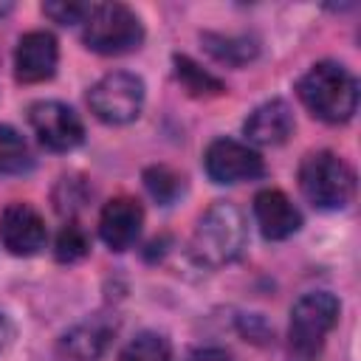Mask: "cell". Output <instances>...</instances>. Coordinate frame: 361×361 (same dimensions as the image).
I'll return each mask as SVG.
<instances>
[{"mask_svg": "<svg viewBox=\"0 0 361 361\" xmlns=\"http://www.w3.org/2000/svg\"><path fill=\"white\" fill-rule=\"evenodd\" d=\"M302 104L327 124H341L353 118L358 107V82L338 62H316L296 85Z\"/></svg>", "mask_w": 361, "mask_h": 361, "instance_id": "cell-1", "label": "cell"}, {"mask_svg": "<svg viewBox=\"0 0 361 361\" xmlns=\"http://www.w3.org/2000/svg\"><path fill=\"white\" fill-rule=\"evenodd\" d=\"M245 243H248L245 214L228 200H217L214 206H209L200 214L192 234L195 257L209 268L234 262L243 254Z\"/></svg>", "mask_w": 361, "mask_h": 361, "instance_id": "cell-2", "label": "cell"}, {"mask_svg": "<svg viewBox=\"0 0 361 361\" xmlns=\"http://www.w3.org/2000/svg\"><path fill=\"white\" fill-rule=\"evenodd\" d=\"M338 299L327 290L305 293L290 307L288 324V358L290 361H316L324 350L327 333L338 322Z\"/></svg>", "mask_w": 361, "mask_h": 361, "instance_id": "cell-3", "label": "cell"}, {"mask_svg": "<svg viewBox=\"0 0 361 361\" xmlns=\"http://www.w3.org/2000/svg\"><path fill=\"white\" fill-rule=\"evenodd\" d=\"M82 42L104 56L130 54L144 42V25L138 14L124 3H96L85 17Z\"/></svg>", "mask_w": 361, "mask_h": 361, "instance_id": "cell-4", "label": "cell"}, {"mask_svg": "<svg viewBox=\"0 0 361 361\" xmlns=\"http://www.w3.org/2000/svg\"><path fill=\"white\" fill-rule=\"evenodd\" d=\"M299 189L316 209H341L355 192V175L344 158L319 149L299 164Z\"/></svg>", "mask_w": 361, "mask_h": 361, "instance_id": "cell-5", "label": "cell"}, {"mask_svg": "<svg viewBox=\"0 0 361 361\" xmlns=\"http://www.w3.org/2000/svg\"><path fill=\"white\" fill-rule=\"evenodd\" d=\"M87 104L90 113L104 124H130L144 107V82L135 73L113 71L90 87Z\"/></svg>", "mask_w": 361, "mask_h": 361, "instance_id": "cell-6", "label": "cell"}, {"mask_svg": "<svg viewBox=\"0 0 361 361\" xmlns=\"http://www.w3.org/2000/svg\"><path fill=\"white\" fill-rule=\"evenodd\" d=\"M28 124H31L34 135L39 138V144L54 152H68V149L79 147L85 138L82 118L73 113V107H68L65 102H56V99L34 102L28 107Z\"/></svg>", "mask_w": 361, "mask_h": 361, "instance_id": "cell-7", "label": "cell"}, {"mask_svg": "<svg viewBox=\"0 0 361 361\" xmlns=\"http://www.w3.org/2000/svg\"><path fill=\"white\" fill-rule=\"evenodd\" d=\"M203 166L214 183H243V180H254L265 172L262 158L248 144H240L234 138L212 141L206 147Z\"/></svg>", "mask_w": 361, "mask_h": 361, "instance_id": "cell-8", "label": "cell"}, {"mask_svg": "<svg viewBox=\"0 0 361 361\" xmlns=\"http://www.w3.org/2000/svg\"><path fill=\"white\" fill-rule=\"evenodd\" d=\"M48 240L45 220L28 203H8L0 212V243L14 257H34Z\"/></svg>", "mask_w": 361, "mask_h": 361, "instance_id": "cell-9", "label": "cell"}, {"mask_svg": "<svg viewBox=\"0 0 361 361\" xmlns=\"http://www.w3.org/2000/svg\"><path fill=\"white\" fill-rule=\"evenodd\" d=\"M59 45L51 31H28L20 37L14 51V76L23 85L45 82L56 73Z\"/></svg>", "mask_w": 361, "mask_h": 361, "instance_id": "cell-10", "label": "cell"}, {"mask_svg": "<svg viewBox=\"0 0 361 361\" xmlns=\"http://www.w3.org/2000/svg\"><path fill=\"white\" fill-rule=\"evenodd\" d=\"M116 333V322L107 316H87L73 324L56 344V355L62 361H96L104 355Z\"/></svg>", "mask_w": 361, "mask_h": 361, "instance_id": "cell-11", "label": "cell"}, {"mask_svg": "<svg viewBox=\"0 0 361 361\" xmlns=\"http://www.w3.org/2000/svg\"><path fill=\"white\" fill-rule=\"evenodd\" d=\"M141 226H144V212H141V203L135 197L121 195V197H113L102 206L99 234L113 251H127L138 240Z\"/></svg>", "mask_w": 361, "mask_h": 361, "instance_id": "cell-12", "label": "cell"}, {"mask_svg": "<svg viewBox=\"0 0 361 361\" xmlns=\"http://www.w3.org/2000/svg\"><path fill=\"white\" fill-rule=\"evenodd\" d=\"M254 217L265 240H285L299 231L302 214L279 189H262L254 197Z\"/></svg>", "mask_w": 361, "mask_h": 361, "instance_id": "cell-13", "label": "cell"}, {"mask_svg": "<svg viewBox=\"0 0 361 361\" xmlns=\"http://www.w3.org/2000/svg\"><path fill=\"white\" fill-rule=\"evenodd\" d=\"M248 141L259 144V147H276L282 144L290 133H293V113L288 107V102L282 99H271L265 104H259L243 124Z\"/></svg>", "mask_w": 361, "mask_h": 361, "instance_id": "cell-14", "label": "cell"}, {"mask_svg": "<svg viewBox=\"0 0 361 361\" xmlns=\"http://www.w3.org/2000/svg\"><path fill=\"white\" fill-rule=\"evenodd\" d=\"M203 45L209 54H214L220 62L243 65L257 56V42L248 37H231V34H203Z\"/></svg>", "mask_w": 361, "mask_h": 361, "instance_id": "cell-15", "label": "cell"}, {"mask_svg": "<svg viewBox=\"0 0 361 361\" xmlns=\"http://www.w3.org/2000/svg\"><path fill=\"white\" fill-rule=\"evenodd\" d=\"M175 76L178 82L192 93V96H220L226 87L217 76H212L209 71H203L197 62H192L189 56H175Z\"/></svg>", "mask_w": 361, "mask_h": 361, "instance_id": "cell-16", "label": "cell"}, {"mask_svg": "<svg viewBox=\"0 0 361 361\" xmlns=\"http://www.w3.org/2000/svg\"><path fill=\"white\" fill-rule=\"evenodd\" d=\"M118 361H172V347L161 333H138L118 355Z\"/></svg>", "mask_w": 361, "mask_h": 361, "instance_id": "cell-17", "label": "cell"}, {"mask_svg": "<svg viewBox=\"0 0 361 361\" xmlns=\"http://www.w3.org/2000/svg\"><path fill=\"white\" fill-rule=\"evenodd\" d=\"M31 166V152L25 138L8 127L0 124V172H23Z\"/></svg>", "mask_w": 361, "mask_h": 361, "instance_id": "cell-18", "label": "cell"}, {"mask_svg": "<svg viewBox=\"0 0 361 361\" xmlns=\"http://www.w3.org/2000/svg\"><path fill=\"white\" fill-rule=\"evenodd\" d=\"M144 183H147L149 195L164 206H169L183 192V178L178 172H172L169 166H149L144 172Z\"/></svg>", "mask_w": 361, "mask_h": 361, "instance_id": "cell-19", "label": "cell"}, {"mask_svg": "<svg viewBox=\"0 0 361 361\" xmlns=\"http://www.w3.org/2000/svg\"><path fill=\"white\" fill-rule=\"evenodd\" d=\"M87 248H90V240H87L85 228L76 220H68L56 234V248H54L56 259L59 262H76L87 254Z\"/></svg>", "mask_w": 361, "mask_h": 361, "instance_id": "cell-20", "label": "cell"}, {"mask_svg": "<svg viewBox=\"0 0 361 361\" xmlns=\"http://www.w3.org/2000/svg\"><path fill=\"white\" fill-rule=\"evenodd\" d=\"M42 11L54 20V23H62V25H71V23H85V17L90 14V6L87 3H42Z\"/></svg>", "mask_w": 361, "mask_h": 361, "instance_id": "cell-21", "label": "cell"}, {"mask_svg": "<svg viewBox=\"0 0 361 361\" xmlns=\"http://www.w3.org/2000/svg\"><path fill=\"white\" fill-rule=\"evenodd\" d=\"M186 361H234V355L223 347H197L195 353H189Z\"/></svg>", "mask_w": 361, "mask_h": 361, "instance_id": "cell-22", "label": "cell"}, {"mask_svg": "<svg viewBox=\"0 0 361 361\" xmlns=\"http://www.w3.org/2000/svg\"><path fill=\"white\" fill-rule=\"evenodd\" d=\"M11 336H14V330H11V322H8V316L0 310V353L8 347V341H11Z\"/></svg>", "mask_w": 361, "mask_h": 361, "instance_id": "cell-23", "label": "cell"}, {"mask_svg": "<svg viewBox=\"0 0 361 361\" xmlns=\"http://www.w3.org/2000/svg\"><path fill=\"white\" fill-rule=\"evenodd\" d=\"M8 8H11V6H8V3H3V6H0V14H6Z\"/></svg>", "mask_w": 361, "mask_h": 361, "instance_id": "cell-24", "label": "cell"}]
</instances>
